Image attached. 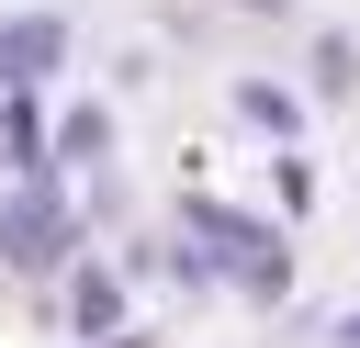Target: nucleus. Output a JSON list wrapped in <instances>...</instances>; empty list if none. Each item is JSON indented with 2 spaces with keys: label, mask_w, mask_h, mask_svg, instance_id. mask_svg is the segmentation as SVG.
Wrapping results in <instances>:
<instances>
[{
  "label": "nucleus",
  "mask_w": 360,
  "mask_h": 348,
  "mask_svg": "<svg viewBox=\"0 0 360 348\" xmlns=\"http://www.w3.org/2000/svg\"><path fill=\"white\" fill-rule=\"evenodd\" d=\"M56 247H68V202H56V191H22V202L0 213V258L34 269V258H56Z\"/></svg>",
  "instance_id": "f257e3e1"
},
{
  "label": "nucleus",
  "mask_w": 360,
  "mask_h": 348,
  "mask_svg": "<svg viewBox=\"0 0 360 348\" xmlns=\"http://www.w3.org/2000/svg\"><path fill=\"white\" fill-rule=\"evenodd\" d=\"M56 45H68L56 22H11V34H0V79H34V67H56Z\"/></svg>",
  "instance_id": "f03ea898"
},
{
  "label": "nucleus",
  "mask_w": 360,
  "mask_h": 348,
  "mask_svg": "<svg viewBox=\"0 0 360 348\" xmlns=\"http://www.w3.org/2000/svg\"><path fill=\"white\" fill-rule=\"evenodd\" d=\"M349 348H360V337H349Z\"/></svg>",
  "instance_id": "7ed1b4c3"
}]
</instances>
